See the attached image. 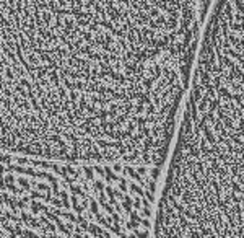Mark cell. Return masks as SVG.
I'll return each mask as SVG.
<instances>
[{"mask_svg": "<svg viewBox=\"0 0 244 238\" xmlns=\"http://www.w3.org/2000/svg\"><path fill=\"white\" fill-rule=\"evenodd\" d=\"M150 238H243V39L204 38Z\"/></svg>", "mask_w": 244, "mask_h": 238, "instance_id": "1", "label": "cell"}]
</instances>
